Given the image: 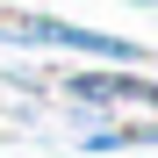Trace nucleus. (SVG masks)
Segmentation results:
<instances>
[{
	"label": "nucleus",
	"instance_id": "obj_1",
	"mask_svg": "<svg viewBox=\"0 0 158 158\" xmlns=\"http://www.w3.org/2000/svg\"><path fill=\"white\" fill-rule=\"evenodd\" d=\"M65 101H79V108L108 115V122H158V79L144 72H122V65H94V72H65L50 79Z\"/></svg>",
	"mask_w": 158,
	"mask_h": 158
},
{
	"label": "nucleus",
	"instance_id": "obj_2",
	"mask_svg": "<svg viewBox=\"0 0 158 158\" xmlns=\"http://www.w3.org/2000/svg\"><path fill=\"white\" fill-rule=\"evenodd\" d=\"M129 7H151V0H129Z\"/></svg>",
	"mask_w": 158,
	"mask_h": 158
}]
</instances>
